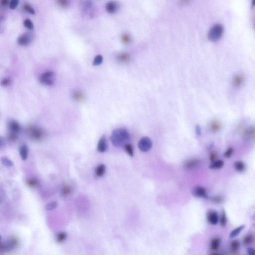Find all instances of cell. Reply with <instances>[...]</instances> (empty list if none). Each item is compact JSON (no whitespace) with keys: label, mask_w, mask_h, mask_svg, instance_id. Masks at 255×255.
Segmentation results:
<instances>
[{"label":"cell","mask_w":255,"mask_h":255,"mask_svg":"<svg viewBox=\"0 0 255 255\" xmlns=\"http://www.w3.org/2000/svg\"><path fill=\"white\" fill-rule=\"evenodd\" d=\"M110 140L114 146L119 148L130 140V134L126 129H117L112 133Z\"/></svg>","instance_id":"6da1fadb"},{"label":"cell","mask_w":255,"mask_h":255,"mask_svg":"<svg viewBox=\"0 0 255 255\" xmlns=\"http://www.w3.org/2000/svg\"><path fill=\"white\" fill-rule=\"evenodd\" d=\"M27 133L29 138L35 142H41L44 139L46 133L39 127L31 126L27 128Z\"/></svg>","instance_id":"7a4b0ae2"},{"label":"cell","mask_w":255,"mask_h":255,"mask_svg":"<svg viewBox=\"0 0 255 255\" xmlns=\"http://www.w3.org/2000/svg\"><path fill=\"white\" fill-rule=\"evenodd\" d=\"M224 28L220 23H216L211 27L207 35L210 41L215 42L219 40L224 33Z\"/></svg>","instance_id":"3957f363"},{"label":"cell","mask_w":255,"mask_h":255,"mask_svg":"<svg viewBox=\"0 0 255 255\" xmlns=\"http://www.w3.org/2000/svg\"><path fill=\"white\" fill-rule=\"evenodd\" d=\"M153 146V143L149 137H145L142 138L138 143V148L142 152H148L151 150Z\"/></svg>","instance_id":"277c9868"},{"label":"cell","mask_w":255,"mask_h":255,"mask_svg":"<svg viewBox=\"0 0 255 255\" xmlns=\"http://www.w3.org/2000/svg\"><path fill=\"white\" fill-rule=\"evenodd\" d=\"M18 240L15 237H12L6 241L3 244L1 245V250L9 251L15 248L18 245Z\"/></svg>","instance_id":"5b68a950"},{"label":"cell","mask_w":255,"mask_h":255,"mask_svg":"<svg viewBox=\"0 0 255 255\" xmlns=\"http://www.w3.org/2000/svg\"><path fill=\"white\" fill-rule=\"evenodd\" d=\"M54 76V73L52 71H48L43 73L39 78V81L41 83L46 85H52L54 84V81L52 79Z\"/></svg>","instance_id":"8992f818"},{"label":"cell","mask_w":255,"mask_h":255,"mask_svg":"<svg viewBox=\"0 0 255 255\" xmlns=\"http://www.w3.org/2000/svg\"><path fill=\"white\" fill-rule=\"evenodd\" d=\"M33 39V35L31 33H26L19 36L17 39V44L21 46H26L31 44Z\"/></svg>","instance_id":"52a82bcc"},{"label":"cell","mask_w":255,"mask_h":255,"mask_svg":"<svg viewBox=\"0 0 255 255\" xmlns=\"http://www.w3.org/2000/svg\"><path fill=\"white\" fill-rule=\"evenodd\" d=\"M107 149L108 143L107 139L105 136L103 135L99 140L97 150L100 153H105L107 150Z\"/></svg>","instance_id":"ba28073f"},{"label":"cell","mask_w":255,"mask_h":255,"mask_svg":"<svg viewBox=\"0 0 255 255\" xmlns=\"http://www.w3.org/2000/svg\"><path fill=\"white\" fill-rule=\"evenodd\" d=\"M192 193L194 196L198 197L208 198L206 190L201 186H196L192 190Z\"/></svg>","instance_id":"9c48e42d"},{"label":"cell","mask_w":255,"mask_h":255,"mask_svg":"<svg viewBox=\"0 0 255 255\" xmlns=\"http://www.w3.org/2000/svg\"><path fill=\"white\" fill-rule=\"evenodd\" d=\"M207 220L211 224H217L219 220L217 212L214 211H209L207 214Z\"/></svg>","instance_id":"30bf717a"},{"label":"cell","mask_w":255,"mask_h":255,"mask_svg":"<svg viewBox=\"0 0 255 255\" xmlns=\"http://www.w3.org/2000/svg\"><path fill=\"white\" fill-rule=\"evenodd\" d=\"M8 128L13 132L17 133L21 130V126L17 121L11 120L8 123Z\"/></svg>","instance_id":"8fae6325"},{"label":"cell","mask_w":255,"mask_h":255,"mask_svg":"<svg viewBox=\"0 0 255 255\" xmlns=\"http://www.w3.org/2000/svg\"><path fill=\"white\" fill-rule=\"evenodd\" d=\"M106 9L108 13H115L118 9L117 3L114 1H110L106 6Z\"/></svg>","instance_id":"7c38bea8"},{"label":"cell","mask_w":255,"mask_h":255,"mask_svg":"<svg viewBox=\"0 0 255 255\" xmlns=\"http://www.w3.org/2000/svg\"><path fill=\"white\" fill-rule=\"evenodd\" d=\"M19 155L21 156L22 160L25 161L27 158L29 153V149L27 146L25 144L21 145L19 148Z\"/></svg>","instance_id":"4fadbf2b"},{"label":"cell","mask_w":255,"mask_h":255,"mask_svg":"<svg viewBox=\"0 0 255 255\" xmlns=\"http://www.w3.org/2000/svg\"><path fill=\"white\" fill-rule=\"evenodd\" d=\"M73 99L77 102H82L84 101L85 95L82 91L79 90H75L72 93Z\"/></svg>","instance_id":"5bb4252c"},{"label":"cell","mask_w":255,"mask_h":255,"mask_svg":"<svg viewBox=\"0 0 255 255\" xmlns=\"http://www.w3.org/2000/svg\"><path fill=\"white\" fill-rule=\"evenodd\" d=\"M199 163V161L195 159H188L184 163V167L186 169H193Z\"/></svg>","instance_id":"9a60e30c"},{"label":"cell","mask_w":255,"mask_h":255,"mask_svg":"<svg viewBox=\"0 0 255 255\" xmlns=\"http://www.w3.org/2000/svg\"><path fill=\"white\" fill-rule=\"evenodd\" d=\"M130 56L127 52H122L117 56V60L118 62L122 63H127L130 60Z\"/></svg>","instance_id":"2e32d148"},{"label":"cell","mask_w":255,"mask_h":255,"mask_svg":"<svg viewBox=\"0 0 255 255\" xmlns=\"http://www.w3.org/2000/svg\"><path fill=\"white\" fill-rule=\"evenodd\" d=\"M244 80V78L243 75L241 74L235 75L233 79V84L234 86L238 87L243 84Z\"/></svg>","instance_id":"e0dca14e"},{"label":"cell","mask_w":255,"mask_h":255,"mask_svg":"<svg viewBox=\"0 0 255 255\" xmlns=\"http://www.w3.org/2000/svg\"><path fill=\"white\" fill-rule=\"evenodd\" d=\"M210 130L213 132H217L220 130L221 128V124L220 122L217 120H214L210 123L209 125Z\"/></svg>","instance_id":"ac0fdd59"},{"label":"cell","mask_w":255,"mask_h":255,"mask_svg":"<svg viewBox=\"0 0 255 255\" xmlns=\"http://www.w3.org/2000/svg\"><path fill=\"white\" fill-rule=\"evenodd\" d=\"M106 171L105 165L101 164L96 167L95 171V175L97 177H101L105 174Z\"/></svg>","instance_id":"d6986e66"},{"label":"cell","mask_w":255,"mask_h":255,"mask_svg":"<svg viewBox=\"0 0 255 255\" xmlns=\"http://www.w3.org/2000/svg\"><path fill=\"white\" fill-rule=\"evenodd\" d=\"M240 248V242L237 240H233L230 244V250L233 253L238 251Z\"/></svg>","instance_id":"ffe728a7"},{"label":"cell","mask_w":255,"mask_h":255,"mask_svg":"<svg viewBox=\"0 0 255 255\" xmlns=\"http://www.w3.org/2000/svg\"><path fill=\"white\" fill-rule=\"evenodd\" d=\"M72 188L69 184H65L62 186L61 190V194L63 196H67L71 193Z\"/></svg>","instance_id":"44dd1931"},{"label":"cell","mask_w":255,"mask_h":255,"mask_svg":"<svg viewBox=\"0 0 255 255\" xmlns=\"http://www.w3.org/2000/svg\"><path fill=\"white\" fill-rule=\"evenodd\" d=\"M234 168L239 172H242L245 169V165L241 161H237L234 163Z\"/></svg>","instance_id":"7402d4cb"},{"label":"cell","mask_w":255,"mask_h":255,"mask_svg":"<svg viewBox=\"0 0 255 255\" xmlns=\"http://www.w3.org/2000/svg\"><path fill=\"white\" fill-rule=\"evenodd\" d=\"M67 234L66 232H59L56 236V241L59 243H62V242H64V241H65V239L67 238Z\"/></svg>","instance_id":"603a6c76"},{"label":"cell","mask_w":255,"mask_h":255,"mask_svg":"<svg viewBox=\"0 0 255 255\" xmlns=\"http://www.w3.org/2000/svg\"><path fill=\"white\" fill-rule=\"evenodd\" d=\"M220 243V241L218 238L213 239L210 243V248L213 251H216L218 249Z\"/></svg>","instance_id":"cb8c5ba5"},{"label":"cell","mask_w":255,"mask_h":255,"mask_svg":"<svg viewBox=\"0 0 255 255\" xmlns=\"http://www.w3.org/2000/svg\"><path fill=\"white\" fill-rule=\"evenodd\" d=\"M25 183L29 187H33L38 185V181L35 178H29L25 180Z\"/></svg>","instance_id":"d4e9b609"},{"label":"cell","mask_w":255,"mask_h":255,"mask_svg":"<svg viewBox=\"0 0 255 255\" xmlns=\"http://www.w3.org/2000/svg\"><path fill=\"white\" fill-rule=\"evenodd\" d=\"M224 165V161L222 160H218L217 161H214L209 166L210 169H219L222 168Z\"/></svg>","instance_id":"484cf974"},{"label":"cell","mask_w":255,"mask_h":255,"mask_svg":"<svg viewBox=\"0 0 255 255\" xmlns=\"http://www.w3.org/2000/svg\"><path fill=\"white\" fill-rule=\"evenodd\" d=\"M244 227H245V225H241V226L237 227V228L235 229L230 233V237L234 238L236 236H238V234H240V232L242 231V230L244 228Z\"/></svg>","instance_id":"4316f807"},{"label":"cell","mask_w":255,"mask_h":255,"mask_svg":"<svg viewBox=\"0 0 255 255\" xmlns=\"http://www.w3.org/2000/svg\"><path fill=\"white\" fill-rule=\"evenodd\" d=\"M7 139L8 141H9L11 142H15L17 141L18 140V136H17V133L13 132H10L7 134Z\"/></svg>","instance_id":"83f0119b"},{"label":"cell","mask_w":255,"mask_h":255,"mask_svg":"<svg viewBox=\"0 0 255 255\" xmlns=\"http://www.w3.org/2000/svg\"><path fill=\"white\" fill-rule=\"evenodd\" d=\"M254 241V237L252 235H248L244 237L243 242L245 245H249L252 243Z\"/></svg>","instance_id":"f1b7e54d"},{"label":"cell","mask_w":255,"mask_h":255,"mask_svg":"<svg viewBox=\"0 0 255 255\" xmlns=\"http://www.w3.org/2000/svg\"><path fill=\"white\" fill-rule=\"evenodd\" d=\"M1 162L3 165H5L6 167H11L13 165V163L12 161H11L9 158L7 157H1Z\"/></svg>","instance_id":"f546056e"},{"label":"cell","mask_w":255,"mask_h":255,"mask_svg":"<svg viewBox=\"0 0 255 255\" xmlns=\"http://www.w3.org/2000/svg\"><path fill=\"white\" fill-rule=\"evenodd\" d=\"M125 150L129 155L133 157L134 156V150L132 146L130 144H125L124 145Z\"/></svg>","instance_id":"4dcf8cb0"},{"label":"cell","mask_w":255,"mask_h":255,"mask_svg":"<svg viewBox=\"0 0 255 255\" xmlns=\"http://www.w3.org/2000/svg\"><path fill=\"white\" fill-rule=\"evenodd\" d=\"M103 60V58L101 55H97L95 58H94V60L93 62V65L94 66L99 65L102 64Z\"/></svg>","instance_id":"1f68e13d"},{"label":"cell","mask_w":255,"mask_h":255,"mask_svg":"<svg viewBox=\"0 0 255 255\" xmlns=\"http://www.w3.org/2000/svg\"><path fill=\"white\" fill-rule=\"evenodd\" d=\"M23 25L24 27H25L26 28L29 29V30H33L34 28L33 22L31 21V19H25L23 21Z\"/></svg>","instance_id":"d6a6232c"},{"label":"cell","mask_w":255,"mask_h":255,"mask_svg":"<svg viewBox=\"0 0 255 255\" xmlns=\"http://www.w3.org/2000/svg\"><path fill=\"white\" fill-rule=\"evenodd\" d=\"M58 207V202L56 201L51 202L50 203L46 204L45 208L47 210H52Z\"/></svg>","instance_id":"836d02e7"},{"label":"cell","mask_w":255,"mask_h":255,"mask_svg":"<svg viewBox=\"0 0 255 255\" xmlns=\"http://www.w3.org/2000/svg\"><path fill=\"white\" fill-rule=\"evenodd\" d=\"M220 224L222 226H225L227 224V217L225 211H223L220 218Z\"/></svg>","instance_id":"e575fe53"},{"label":"cell","mask_w":255,"mask_h":255,"mask_svg":"<svg viewBox=\"0 0 255 255\" xmlns=\"http://www.w3.org/2000/svg\"><path fill=\"white\" fill-rule=\"evenodd\" d=\"M121 40L124 44H128L131 41V37L130 35L127 33L123 34L121 37Z\"/></svg>","instance_id":"d590c367"},{"label":"cell","mask_w":255,"mask_h":255,"mask_svg":"<svg viewBox=\"0 0 255 255\" xmlns=\"http://www.w3.org/2000/svg\"><path fill=\"white\" fill-rule=\"evenodd\" d=\"M23 9L25 10V11H27V12L31 13V15H35V10L29 4H25L23 5Z\"/></svg>","instance_id":"8d00e7d4"},{"label":"cell","mask_w":255,"mask_h":255,"mask_svg":"<svg viewBox=\"0 0 255 255\" xmlns=\"http://www.w3.org/2000/svg\"><path fill=\"white\" fill-rule=\"evenodd\" d=\"M58 4L62 8H67L69 6L68 0H57Z\"/></svg>","instance_id":"74e56055"},{"label":"cell","mask_w":255,"mask_h":255,"mask_svg":"<svg viewBox=\"0 0 255 255\" xmlns=\"http://www.w3.org/2000/svg\"><path fill=\"white\" fill-rule=\"evenodd\" d=\"M19 3V0H11L10 2V8L11 9L15 10L17 7Z\"/></svg>","instance_id":"f35d334b"},{"label":"cell","mask_w":255,"mask_h":255,"mask_svg":"<svg viewBox=\"0 0 255 255\" xmlns=\"http://www.w3.org/2000/svg\"><path fill=\"white\" fill-rule=\"evenodd\" d=\"M233 152H234V149L233 148H231V147L229 148L226 150V151L225 152L224 157L225 158H229L231 157V156L232 155V153H233Z\"/></svg>","instance_id":"ab89813d"},{"label":"cell","mask_w":255,"mask_h":255,"mask_svg":"<svg viewBox=\"0 0 255 255\" xmlns=\"http://www.w3.org/2000/svg\"><path fill=\"white\" fill-rule=\"evenodd\" d=\"M223 198L221 196H214L210 198V200L216 203H220L223 201Z\"/></svg>","instance_id":"60d3db41"},{"label":"cell","mask_w":255,"mask_h":255,"mask_svg":"<svg viewBox=\"0 0 255 255\" xmlns=\"http://www.w3.org/2000/svg\"><path fill=\"white\" fill-rule=\"evenodd\" d=\"M246 134L250 138L255 136V129H250L248 130L247 131V133H246Z\"/></svg>","instance_id":"b9f144b4"},{"label":"cell","mask_w":255,"mask_h":255,"mask_svg":"<svg viewBox=\"0 0 255 255\" xmlns=\"http://www.w3.org/2000/svg\"><path fill=\"white\" fill-rule=\"evenodd\" d=\"M10 83V80L9 78H5L1 81V84L3 86H6L9 85Z\"/></svg>","instance_id":"7bdbcfd3"},{"label":"cell","mask_w":255,"mask_h":255,"mask_svg":"<svg viewBox=\"0 0 255 255\" xmlns=\"http://www.w3.org/2000/svg\"><path fill=\"white\" fill-rule=\"evenodd\" d=\"M216 157H217V154L216 153V152H211V153H210L209 159L211 161L214 162L215 161V159H216Z\"/></svg>","instance_id":"ee69618b"},{"label":"cell","mask_w":255,"mask_h":255,"mask_svg":"<svg viewBox=\"0 0 255 255\" xmlns=\"http://www.w3.org/2000/svg\"><path fill=\"white\" fill-rule=\"evenodd\" d=\"M247 251L249 255H255V249L253 248H249L247 250Z\"/></svg>","instance_id":"f6af8a7d"},{"label":"cell","mask_w":255,"mask_h":255,"mask_svg":"<svg viewBox=\"0 0 255 255\" xmlns=\"http://www.w3.org/2000/svg\"><path fill=\"white\" fill-rule=\"evenodd\" d=\"M195 132L197 135L200 136L201 134V129L199 125H197L195 127Z\"/></svg>","instance_id":"bcb514c9"},{"label":"cell","mask_w":255,"mask_h":255,"mask_svg":"<svg viewBox=\"0 0 255 255\" xmlns=\"http://www.w3.org/2000/svg\"><path fill=\"white\" fill-rule=\"evenodd\" d=\"M10 0H1V4L3 6H7Z\"/></svg>","instance_id":"7dc6e473"},{"label":"cell","mask_w":255,"mask_h":255,"mask_svg":"<svg viewBox=\"0 0 255 255\" xmlns=\"http://www.w3.org/2000/svg\"><path fill=\"white\" fill-rule=\"evenodd\" d=\"M252 9H253L255 7V0H252L251 3V6Z\"/></svg>","instance_id":"c3c4849f"},{"label":"cell","mask_w":255,"mask_h":255,"mask_svg":"<svg viewBox=\"0 0 255 255\" xmlns=\"http://www.w3.org/2000/svg\"><path fill=\"white\" fill-rule=\"evenodd\" d=\"M179 1L183 3H186L189 2V0H179Z\"/></svg>","instance_id":"681fc988"},{"label":"cell","mask_w":255,"mask_h":255,"mask_svg":"<svg viewBox=\"0 0 255 255\" xmlns=\"http://www.w3.org/2000/svg\"></svg>","instance_id":"f907efd6"}]
</instances>
